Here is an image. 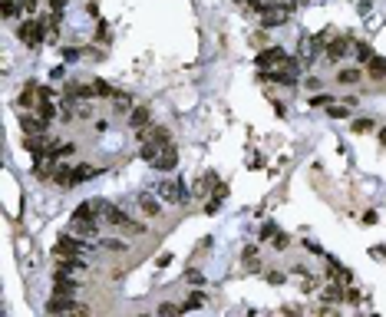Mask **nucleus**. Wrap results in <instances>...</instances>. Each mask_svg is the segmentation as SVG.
<instances>
[{
	"label": "nucleus",
	"mask_w": 386,
	"mask_h": 317,
	"mask_svg": "<svg viewBox=\"0 0 386 317\" xmlns=\"http://www.w3.org/2000/svg\"><path fill=\"white\" fill-rule=\"evenodd\" d=\"M350 46H353V43H350L347 37H333L330 43H327V60H330V63H340L343 56L350 53Z\"/></svg>",
	"instance_id": "nucleus-6"
},
{
	"label": "nucleus",
	"mask_w": 386,
	"mask_h": 317,
	"mask_svg": "<svg viewBox=\"0 0 386 317\" xmlns=\"http://www.w3.org/2000/svg\"><path fill=\"white\" fill-rule=\"evenodd\" d=\"M139 208H142V215L156 218L159 211H162V195H159V192H142V195H139Z\"/></svg>",
	"instance_id": "nucleus-5"
},
{
	"label": "nucleus",
	"mask_w": 386,
	"mask_h": 317,
	"mask_svg": "<svg viewBox=\"0 0 386 317\" xmlns=\"http://www.w3.org/2000/svg\"><path fill=\"white\" fill-rule=\"evenodd\" d=\"M53 182H56L60 188H73V185H76V168H73V165H56Z\"/></svg>",
	"instance_id": "nucleus-8"
},
{
	"label": "nucleus",
	"mask_w": 386,
	"mask_h": 317,
	"mask_svg": "<svg viewBox=\"0 0 386 317\" xmlns=\"http://www.w3.org/2000/svg\"><path fill=\"white\" fill-rule=\"evenodd\" d=\"M96 89L93 86H83V83H66V100L73 103V100H89Z\"/></svg>",
	"instance_id": "nucleus-10"
},
{
	"label": "nucleus",
	"mask_w": 386,
	"mask_h": 317,
	"mask_svg": "<svg viewBox=\"0 0 386 317\" xmlns=\"http://www.w3.org/2000/svg\"><path fill=\"white\" fill-rule=\"evenodd\" d=\"M287 245H291V238H287V235H274V248L277 251H284Z\"/></svg>",
	"instance_id": "nucleus-32"
},
{
	"label": "nucleus",
	"mask_w": 386,
	"mask_h": 317,
	"mask_svg": "<svg viewBox=\"0 0 386 317\" xmlns=\"http://www.w3.org/2000/svg\"><path fill=\"white\" fill-rule=\"evenodd\" d=\"M152 165L159 168V172H172L175 165H178V149H175L172 142H165L162 149H159V156H156V162Z\"/></svg>",
	"instance_id": "nucleus-3"
},
{
	"label": "nucleus",
	"mask_w": 386,
	"mask_h": 317,
	"mask_svg": "<svg viewBox=\"0 0 386 317\" xmlns=\"http://www.w3.org/2000/svg\"><path fill=\"white\" fill-rule=\"evenodd\" d=\"M201 304H205V294H198V291H195V294H192V298H188V304H185V311H188V307H201Z\"/></svg>",
	"instance_id": "nucleus-27"
},
{
	"label": "nucleus",
	"mask_w": 386,
	"mask_h": 317,
	"mask_svg": "<svg viewBox=\"0 0 386 317\" xmlns=\"http://www.w3.org/2000/svg\"><path fill=\"white\" fill-rule=\"evenodd\" d=\"M271 235H277V228H274V225H271V222H268V225H264V228H261V241H268V238H271Z\"/></svg>",
	"instance_id": "nucleus-33"
},
{
	"label": "nucleus",
	"mask_w": 386,
	"mask_h": 317,
	"mask_svg": "<svg viewBox=\"0 0 386 317\" xmlns=\"http://www.w3.org/2000/svg\"><path fill=\"white\" fill-rule=\"evenodd\" d=\"M327 112H330L333 119H347V112H350V109H347V103H340V106L333 103V106H327Z\"/></svg>",
	"instance_id": "nucleus-24"
},
{
	"label": "nucleus",
	"mask_w": 386,
	"mask_h": 317,
	"mask_svg": "<svg viewBox=\"0 0 386 317\" xmlns=\"http://www.w3.org/2000/svg\"><path fill=\"white\" fill-rule=\"evenodd\" d=\"M311 106H333V100L327 93H320V96H314V100H311Z\"/></svg>",
	"instance_id": "nucleus-31"
},
{
	"label": "nucleus",
	"mask_w": 386,
	"mask_h": 317,
	"mask_svg": "<svg viewBox=\"0 0 386 317\" xmlns=\"http://www.w3.org/2000/svg\"><path fill=\"white\" fill-rule=\"evenodd\" d=\"M367 76L370 80H386V60L383 56H373V60L367 63Z\"/></svg>",
	"instance_id": "nucleus-13"
},
{
	"label": "nucleus",
	"mask_w": 386,
	"mask_h": 317,
	"mask_svg": "<svg viewBox=\"0 0 386 317\" xmlns=\"http://www.w3.org/2000/svg\"><path fill=\"white\" fill-rule=\"evenodd\" d=\"M129 126L132 129H145V126H149V109H145V106H136L132 116H129Z\"/></svg>",
	"instance_id": "nucleus-15"
},
{
	"label": "nucleus",
	"mask_w": 386,
	"mask_h": 317,
	"mask_svg": "<svg viewBox=\"0 0 386 317\" xmlns=\"http://www.w3.org/2000/svg\"><path fill=\"white\" fill-rule=\"evenodd\" d=\"M96 208H99V202H83V205L76 208L73 215H76V218H96V215H99Z\"/></svg>",
	"instance_id": "nucleus-17"
},
{
	"label": "nucleus",
	"mask_w": 386,
	"mask_h": 317,
	"mask_svg": "<svg viewBox=\"0 0 386 317\" xmlns=\"http://www.w3.org/2000/svg\"><path fill=\"white\" fill-rule=\"evenodd\" d=\"M241 258H244V264H248V267H258V245H248V248L241 251Z\"/></svg>",
	"instance_id": "nucleus-19"
},
{
	"label": "nucleus",
	"mask_w": 386,
	"mask_h": 317,
	"mask_svg": "<svg viewBox=\"0 0 386 317\" xmlns=\"http://www.w3.org/2000/svg\"><path fill=\"white\" fill-rule=\"evenodd\" d=\"M356 56H360V63H370V60H373V46H370V43H360V46H356Z\"/></svg>",
	"instance_id": "nucleus-23"
},
{
	"label": "nucleus",
	"mask_w": 386,
	"mask_h": 317,
	"mask_svg": "<svg viewBox=\"0 0 386 317\" xmlns=\"http://www.w3.org/2000/svg\"><path fill=\"white\" fill-rule=\"evenodd\" d=\"M380 142H383V145H386V129H383V132H380Z\"/></svg>",
	"instance_id": "nucleus-35"
},
{
	"label": "nucleus",
	"mask_w": 386,
	"mask_h": 317,
	"mask_svg": "<svg viewBox=\"0 0 386 317\" xmlns=\"http://www.w3.org/2000/svg\"><path fill=\"white\" fill-rule=\"evenodd\" d=\"M73 231H76V235H83V238H93V235H96L93 218H76V215H73Z\"/></svg>",
	"instance_id": "nucleus-14"
},
{
	"label": "nucleus",
	"mask_w": 386,
	"mask_h": 317,
	"mask_svg": "<svg viewBox=\"0 0 386 317\" xmlns=\"http://www.w3.org/2000/svg\"><path fill=\"white\" fill-rule=\"evenodd\" d=\"M20 129L27 132V136H43L46 132V119H40V116H20Z\"/></svg>",
	"instance_id": "nucleus-7"
},
{
	"label": "nucleus",
	"mask_w": 386,
	"mask_h": 317,
	"mask_svg": "<svg viewBox=\"0 0 386 317\" xmlns=\"http://www.w3.org/2000/svg\"><path fill=\"white\" fill-rule=\"evenodd\" d=\"M185 307H175V304H162L159 307V314H165V317H172V314H182Z\"/></svg>",
	"instance_id": "nucleus-30"
},
{
	"label": "nucleus",
	"mask_w": 386,
	"mask_h": 317,
	"mask_svg": "<svg viewBox=\"0 0 386 317\" xmlns=\"http://www.w3.org/2000/svg\"><path fill=\"white\" fill-rule=\"evenodd\" d=\"M119 228H122V231H125V235H142V231H145V228H142V225H139V222H132V218H125V222H122V225H119Z\"/></svg>",
	"instance_id": "nucleus-21"
},
{
	"label": "nucleus",
	"mask_w": 386,
	"mask_h": 317,
	"mask_svg": "<svg viewBox=\"0 0 386 317\" xmlns=\"http://www.w3.org/2000/svg\"><path fill=\"white\" fill-rule=\"evenodd\" d=\"M152 139H156L159 145H165V142H172V132H168L165 126H156V129H152Z\"/></svg>",
	"instance_id": "nucleus-20"
},
{
	"label": "nucleus",
	"mask_w": 386,
	"mask_h": 317,
	"mask_svg": "<svg viewBox=\"0 0 386 317\" xmlns=\"http://www.w3.org/2000/svg\"><path fill=\"white\" fill-rule=\"evenodd\" d=\"M20 7H23L27 13H33V10H37V7H40V0H20Z\"/></svg>",
	"instance_id": "nucleus-34"
},
{
	"label": "nucleus",
	"mask_w": 386,
	"mask_h": 317,
	"mask_svg": "<svg viewBox=\"0 0 386 317\" xmlns=\"http://www.w3.org/2000/svg\"><path fill=\"white\" fill-rule=\"evenodd\" d=\"M20 10H23V7H20V0H4V17H7V20L17 17Z\"/></svg>",
	"instance_id": "nucleus-22"
},
{
	"label": "nucleus",
	"mask_w": 386,
	"mask_h": 317,
	"mask_svg": "<svg viewBox=\"0 0 386 317\" xmlns=\"http://www.w3.org/2000/svg\"><path fill=\"white\" fill-rule=\"evenodd\" d=\"M350 129L356 132V136H367V132H373V119H353V126H350Z\"/></svg>",
	"instance_id": "nucleus-18"
},
{
	"label": "nucleus",
	"mask_w": 386,
	"mask_h": 317,
	"mask_svg": "<svg viewBox=\"0 0 386 317\" xmlns=\"http://www.w3.org/2000/svg\"><path fill=\"white\" fill-rule=\"evenodd\" d=\"M17 37L23 40L27 46H40L46 40V27L40 23V20H23V23H20V30H17Z\"/></svg>",
	"instance_id": "nucleus-1"
},
{
	"label": "nucleus",
	"mask_w": 386,
	"mask_h": 317,
	"mask_svg": "<svg viewBox=\"0 0 386 317\" xmlns=\"http://www.w3.org/2000/svg\"><path fill=\"white\" fill-rule=\"evenodd\" d=\"M93 89H96V96H112L109 83H102V80H96V83H93Z\"/></svg>",
	"instance_id": "nucleus-26"
},
{
	"label": "nucleus",
	"mask_w": 386,
	"mask_h": 317,
	"mask_svg": "<svg viewBox=\"0 0 386 317\" xmlns=\"http://www.w3.org/2000/svg\"><path fill=\"white\" fill-rule=\"evenodd\" d=\"M53 287H56V294H76V281L69 274H60V271L53 274Z\"/></svg>",
	"instance_id": "nucleus-11"
},
{
	"label": "nucleus",
	"mask_w": 386,
	"mask_h": 317,
	"mask_svg": "<svg viewBox=\"0 0 386 317\" xmlns=\"http://www.w3.org/2000/svg\"><path fill=\"white\" fill-rule=\"evenodd\" d=\"M218 205H221V199H218V195H212V199L205 202V211H208V215H215V211H218Z\"/></svg>",
	"instance_id": "nucleus-29"
},
{
	"label": "nucleus",
	"mask_w": 386,
	"mask_h": 317,
	"mask_svg": "<svg viewBox=\"0 0 386 317\" xmlns=\"http://www.w3.org/2000/svg\"><path fill=\"white\" fill-rule=\"evenodd\" d=\"M73 109H76V116H80V119H89V116H93V106H89V103H80V106H73Z\"/></svg>",
	"instance_id": "nucleus-25"
},
{
	"label": "nucleus",
	"mask_w": 386,
	"mask_h": 317,
	"mask_svg": "<svg viewBox=\"0 0 386 317\" xmlns=\"http://www.w3.org/2000/svg\"><path fill=\"white\" fill-rule=\"evenodd\" d=\"M80 251H83V245L76 241V238H69V235H60V241H56L53 255H80Z\"/></svg>",
	"instance_id": "nucleus-9"
},
{
	"label": "nucleus",
	"mask_w": 386,
	"mask_h": 317,
	"mask_svg": "<svg viewBox=\"0 0 386 317\" xmlns=\"http://www.w3.org/2000/svg\"><path fill=\"white\" fill-rule=\"evenodd\" d=\"M17 103L23 106V109H33V106L40 103V86H37V83H30V86L20 93V100H17Z\"/></svg>",
	"instance_id": "nucleus-12"
},
{
	"label": "nucleus",
	"mask_w": 386,
	"mask_h": 317,
	"mask_svg": "<svg viewBox=\"0 0 386 317\" xmlns=\"http://www.w3.org/2000/svg\"><path fill=\"white\" fill-rule=\"evenodd\" d=\"M363 76H360V69H340L337 73V83H343V86H353V83H360Z\"/></svg>",
	"instance_id": "nucleus-16"
},
{
	"label": "nucleus",
	"mask_w": 386,
	"mask_h": 317,
	"mask_svg": "<svg viewBox=\"0 0 386 317\" xmlns=\"http://www.w3.org/2000/svg\"><path fill=\"white\" fill-rule=\"evenodd\" d=\"M63 60H66V63H76V60H80V50H76V46H66V50H63Z\"/></svg>",
	"instance_id": "nucleus-28"
},
{
	"label": "nucleus",
	"mask_w": 386,
	"mask_h": 317,
	"mask_svg": "<svg viewBox=\"0 0 386 317\" xmlns=\"http://www.w3.org/2000/svg\"><path fill=\"white\" fill-rule=\"evenodd\" d=\"M156 192L162 195V202H172V205H185L188 202V188H182V182H159Z\"/></svg>",
	"instance_id": "nucleus-2"
},
{
	"label": "nucleus",
	"mask_w": 386,
	"mask_h": 317,
	"mask_svg": "<svg viewBox=\"0 0 386 317\" xmlns=\"http://www.w3.org/2000/svg\"><path fill=\"white\" fill-rule=\"evenodd\" d=\"M280 63H287V53L280 46H271V50L258 53V69H271V66H280Z\"/></svg>",
	"instance_id": "nucleus-4"
}]
</instances>
